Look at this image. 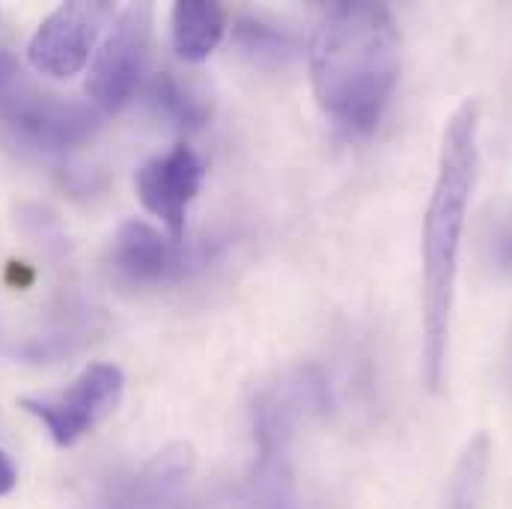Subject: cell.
Wrapping results in <instances>:
<instances>
[{"mask_svg":"<svg viewBox=\"0 0 512 509\" xmlns=\"http://www.w3.org/2000/svg\"><path fill=\"white\" fill-rule=\"evenodd\" d=\"M480 170V105L465 99L447 120L438 149L435 182L420 233L423 277V384L438 390L447 376L450 319L471 194Z\"/></svg>","mask_w":512,"mask_h":509,"instance_id":"cell-1","label":"cell"},{"mask_svg":"<svg viewBox=\"0 0 512 509\" xmlns=\"http://www.w3.org/2000/svg\"><path fill=\"white\" fill-rule=\"evenodd\" d=\"M402 69V36L384 3L340 0L322 9L310 39L319 108L352 131L382 123Z\"/></svg>","mask_w":512,"mask_h":509,"instance_id":"cell-2","label":"cell"},{"mask_svg":"<svg viewBox=\"0 0 512 509\" xmlns=\"http://www.w3.org/2000/svg\"><path fill=\"white\" fill-rule=\"evenodd\" d=\"M152 57V6L134 3L114 18L111 33L96 48L87 96L96 111L117 114L137 96Z\"/></svg>","mask_w":512,"mask_h":509,"instance_id":"cell-3","label":"cell"},{"mask_svg":"<svg viewBox=\"0 0 512 509\" xmlns=\"http://www.w3.org/2000/svg\"><path fill=\"white\" fill-rule=\"evenodd\" d=\"M126 376L117 364H90L66 390L54 396H21L18 405L33 414L57 447H75L123 399Z\"/></svg>","mask_w":512,"mask_h":509,"instance_id":"cell-4","label":"cell"},{"mask_svg":"<svg viewBox=\"0 0 512 509\" xmlns=\"http://www.w3.org/2000/svg\"><path fill=\"white\" fill-rule=\"evenodd\" d=\"M114 21L108 0H69L60 3L30 36L27 60L39 75L69 81L96 57L105 27Z\"/></svg>","mask_w":512,"mask_h":509,"instance_id":"cell-5","label":"cell"},{"mask_svg":"<svg viewBox=\"0 0 512 509\" xmlns=\"http://www.w3.org/2000/svg\"><path fill=\"white\" fill-rule=\"evenodd\" d=\"M301 393H304V382H289L262 393L256 402L259 509H301L292 483V468H289V426H292V408L301 402Z\"/></svg>","mask_w":512,"mask_h":509,"instance_id":"cell-6","label":"cell"},{"mask_svg":"<svg viewBox=\"0 0 512 509\" xmlns=\"http://www.w3.org/2000/svg\"><path fill=\"white\" fill-rule=\"evenodd\" d=\"M6 123L18 131L21 140L45 152H66L90 143L102 126L93 105L51 96V93H21L3 108Z\"/></svg>","mask_w":512,"mask_h":509,"instance_id":"cell-7","label":"cell"},{"mask_svg":"<svg viewBox=\"0 0 512 509\" xmlns=\"http://www.w3.org/2000/svg\"><path fill=\"white\" fill-rule=\"evenodd\" d=\"M203 176H206L203 158L185 143L173 146L164 155L149 158L134 176L140 203L146 206V212L161 218V224L167 227V236L173 242L185 245L188 206L200 194Z\"/></svg>","mask_w":512,"mask_h":509,"instance_id":"cell-8","label":"cell"},{"mask_svg":"<svg viewBox=\"0 0 512 509\" xmlns=\"http://www.w3.org/2000/svg\"><path fill=\"white\" fill-rule=\"evenodd\" d=\"M111 268L134 286H161L185 274V251L152 224L126 221L111 242Z\"/></svg>","mask_w":512,"mask_h":509,"instance_id":"cell-9","label":"cell"},{"mask_svg":"<svg viewBox=\"0 0 512 509\" xmlns=\"http://www.w3.org/2000/svg\"><path fill=\"white\" fill-rule=\"evenodd\" d=\"M194 456L185 444L155 453L140 471L123 477L102 501V509H164L185 486Z\"/></svg>","mask_w":512,"mask_h":509,"instance_id":"cell-10","label":"cell"},{"mask_svg":"<svg viewBox=\"0 0 512 509\" xmlns=\"http://www.w3.org/2000/svg\"><path fill=\"white\" fill-rule=\"evenodd\" d=\"M227 33V9L215 0H179L170 12L173 51L185 63L209 60Z\"/></svg>","mask_w":512,"mask_h":509,"instance_id":"cell-11","label":"cell"},{"mask_svg":"<svg viewBox=\"0 0 512 509\" xmlns=\"http://www.w3.org/2000/svg\"><path fill=\"white\" fill-rule=\"evenodd\" d=\"M489 465H492V441L486 432H480L465 444V450L453 468L444 509H480Z\"/></svg>","mask_w":512,"mask_h":509,"instance_id":"cell-12","label":"cell"},{"mask_svg":"<svg viewBox=\"0 0 512 509\" xmlns=\"http://www.w3.org/2000/svg\"><path fill=\"white\" fill-rule=\"evenodd\" d=\"M149 96H152V105L158 108V114H164L173 126L200 128L212 117V105L206 102V96H200L197 90H191L170 72H161L152 81Z\"/></svg>","mask_w":512,"mask_h":509,"instance_id":"cell-13","label":"cell"},{"mask_svg":"<svg viewBox=\"0 0 512 509\" xmlns=\"http://www.w3.org/2000/svg\"><path fill=\"white\" fill-rule=\"evenodd\" d=\"M236 42L251 60H259V63H283L295 51V42L283 30L262 24V21H239Z\"/></svg>","mask_w":512,"mask_h":509,"instance_id":"cell-14","label":"cell"},{"mask_svg":"<svg viewBox=\"0 0 512 509\" xmlns=\"http://www.w3.org/2000/svg\"><path fill=\"white\" fill-rule=\"evenodd\" d=\"M18 75H21V66H18L15 54L0 48V99H3V96H9V90L15 87Z\"/></svg>","mask_w":512,"mask_h":509,"instance_id":"cell-15","label":"cell"},{"mask_svg":"<svg viewBox=\"0 0 512 509\" xmlns=\"http://www.w3.org/2000/svg\"><path fill=\"white\" fill-rule=\"evenodd\" d=\"M3 280H6L12 289H27V286H33L36 271H33L27 262H15V259H9V262H6V274H3Z\"/></svg>","mask_w":512,"mask_h":509,"instance_id":"cell-16","label":"cell"},{"mask_svg":"<svg viewBox=\"0 0 512 509\" xmlns=\"http://www.w3.org/2000/svg\"><path fill=\"white\" fill-rule=\"evenodd\" d=\"M15 483H18V471H15V465H12L9 453L0 447V498L9 495V492L15 489Z\"/></svg>","mask_w":512,"mask_h":509,"instance_id":"cell-17","label":"cell"},{"mask_svg":"<svg viewBox=\"0 0 512 509\" xmlns=\"http://www.w3.org/2000/svg\"><path fill=\"white\" fill-rule=\"evenodd\" d=\"M504 259H507V265H512V236H507V242H504Z\"/></svg>","mask_w":512,"mask_h":509,"instance_id":"cell-18","label":"cell"}]
</instances>
